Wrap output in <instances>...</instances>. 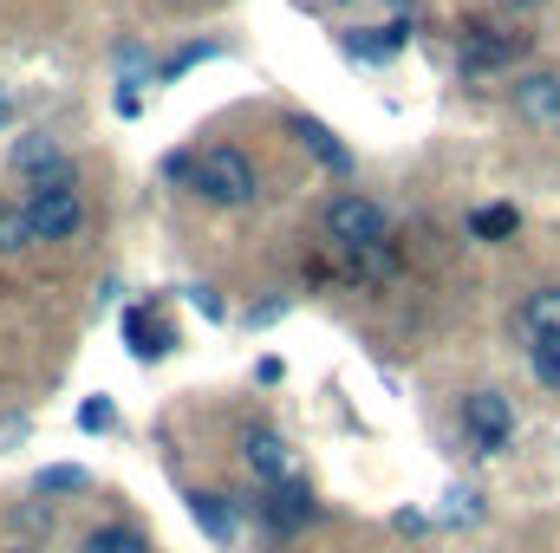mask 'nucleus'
I'll return each mask as SVG.
<instances>
[{
	"label": "nucleus",
	"mask_w": 560,
	"mask_h": 553,
	"mask_svg": "<svg viewBox=\"0 0 560 553\" xmlns=\"http://www.w3.org/2000/svg\"><path fill=\"white\" fill-rule=\"evenodd\" d=\"M189 189H196L209 209H248V202L261 196V169H255L248 150H235V143H209V150L189 156Z\"/></svg>",
	"instance_id": "obj_1"
},
{
	"label": "nucleus",
	"mask_w": 560,
	"mask_h": 553,
	"mask_svg": "<svg viewBox=\"0 0 560 553\" xmlns=\"http://www.w3.org/2000/svg\"><path fill=\"white\" fill-rule=\"evenodd\" d=\"M319 228H326V242L346 248V255H385V242H392V215H385L365 189H339V196L319 209Z\"/></svg>",
	"instance_id": "obj_2"
},
{
	"label": "nucleus",
	"mask_w": 560,
	"mask_h": 553,
	"mask_svg": "<svg viewBox=\"0 0 560 553\" xmlns=\"http://www.w3.org/2000/svg\"><path fill=\"white\" fill-rule=\"evenodd\" d=\"M26 222H33V248H66L85 235L92 209L79 189H26Z\"/></svg>",
	"instance_id": "obj_3"
},
{
	"label": "nucleus",
	"mask_w": 560,
	"mask_h": 553,
	"mask_svg": "<svg viewBox=\"0 0 560 553\" xmlns=\"http://www.w3.org/2000/svg\"><path fill=\"white\" fill-rule=\"evenodd\" d=\"M456 423H463V436L476 443V456H502V449L515 443V404H509L502 391H463Z\"/></svg>",
	"instance_id": "obj_4"
},
{
	"label": "nucleus",
	"mask_w": 560,
	"mask_h": 553,
	"mask_svg": "<svg viewBox=\"0 0 560 553\" xmlns=\"http://www.w3.org/2000/svg\"><path fill=\"white\" fill-rule=\"evenodd\" d=\"M509 105H515V118L528 125V131H555L560 125V72H522L515 85H509Z\"/></svg>",
	"instance_id": "obj_5"
},
{
	"label": "nucleus",
	"mask_w": 560,
	"mask_h": 553,
	"mask_svg": "<svg viewBox=\"0 0 560 553\" xmlns=\"http://www.w3.org/2000/svg\"><path fill=\"white\" fill-rule=\"evenodd\" d=\"M255 521H261V528H275V534H293V528L319 521V502H313V489L293 475V482H280V489H261V502H255Z\"/></svg>",
	"instance_id": "obj_6"
},
{
	"label": "nucleus",
	"mask_w": 560,
	"mask_h": 553,
	"mask_svg": "<svg viewBox=\"0 0 560 553\" xmlns=\"http://www.w3.org/2000/svg\"><path fill=\"white\" fill-rule=\"evenodd\" d=\"M242 462H248V475H255L261 489L293 482V449H287V436H280V430H268V423L242 430Z\"/></svg>",
	"instance_id": "obj_7"
},
{
	"label": "nucleus",
	"mask_w": 560,
	"mask_h": 553,
	"mask_svg": "<svg viewBox=\"0 0 560 553\" xmlns=\"http://www.w3.org/2000/svg\"><path fill=\"white\" fill-rule=\"evenodd\" d=\"M405 39H411V20H392V26H352V33H346V52L365 59V66H385Z\"/></svg>",
	"instance_id": "obj_8"
},
{
	"label": "nucleus",
	"mask_w": 560,
	"mask_h": 553,
	"mask_svg": "<svg viewBox=\"0 0 560 553\" xmlns=\"http://www.w3.org/2000/svg\"><path fill=\"white\" fill-rule=\"evenodd\" d=\"M293 138H300V150H313V163H319V169H332V176H346V169H352V150L332 138V131H326L319 118L293 111Z\"/></svg>",
	"instance_id": "obj_9"
},
{
	"label": "nucleus",
	"mask_w": 560,
	"mask_h": 553,
	"mask_svg": "<svg viewBox=\"0 0 560 553\" xmlns=\"http://www.w3.org/2000/svg\"><path fill=\"white\" fill-rule=\"evenodd\" d=\"M189 515H196V528H202L215 548H229V541H235V502H229V495L196 489V495H189Z\"/></svg>",
	"instance_id": "obj_10"
},
{
	"label": "nucleus",
	"mask_w": 560,
	"mask_h": 553,
	"mask_svg": "<svg viewBox=\"0 0 560 553\" xmlns=\"http://www.w3.org/2000/svg\"><path fill=\"white\" fill-rule=\"evenodd\" d=\"M522 326H528V339H560V280L528 286V299H522Z\"/></svg>",
	"instance_id": "obj_11"
},
{
	"label": "nucleus",
	"mask_w": 560,
	"mask_h": 553,
	"mask_svg": "<svg viewBox=\"0 0 560 553\" xmlns=\"http://www.w3.org/2000/svg\"><path fill=\"white\" fill-rule=\"evenodd\" d=\"M515 52H522V39H509V33H489V26H469V33H463V66H469V72L502 66V59H515Z\"/></svg>",
	"instance_id": "obj_12"
},
{
	"label": "nucleus",
	"mask_w": 560,
	"mask_h": 553,
	"mask_svg": "<svg viewBox=\"0 0 560 553\" xmlns=\"http://www.w3.org/2000/svg\"><path fill=\"white\" fill-rule=\"evenodd\" d=\"M59 156H66V150H59V138H46V131H26V138L13 143V156H7V163H13V169L33 183V176H39V169H52Z\"/></svg>",
	"instance_id": "obj_13"
},
{
	"label": "nucleus",
	"mask_w": 560,
	"mask_h": 553,
	"mask_svg": "<svg viewBox=\"0 0 560 553\" xmlns=\"http://www.w3.org/2000/svg\"><path fill=\"white\" fill-rule=\"evenodd\" d=\"M26 248H33V222H26V196H20V202L7 196V202H0V261H20Z\"/></svg>",
	"instance_id": "obj_14"
},
{
	"label": "nucleus",
	"mask_w": 560,
	"mask_h": 553,
	"mask_svg": "<svg viewBox=\"0 0 560 553\" xmlns=\"http://www.w3.org/2000/svg\"><path fill=\"white\" fill-rule=\"evenodd\" d=\"M85 553H150V541H143L131 521H105V528L85 534Z\"/></svg>",
	"instance_id": "obj_15"
},
{
	"label": "nucleus",
	"mask_w": 560,
	"mask_h": 553,
	"mask_svg": "<svg viewBox=\"0 0 560 553\" xmlns=\"http://www.w3.org/2000/svg\"><path fill=\"white\" fill-rule=\"evenodd\" d=\"M202 59H222V46H215V39H189V46H176V52L156 66V85H176V79H183L189 66H202Z\"/></svg>",
	"instance_id": "obj_16"
},
{
	"label": "nucleus",
	"mask_w": 560,
	"mask_h": 553,
	"mask_svg": "<svg viewBox=\"0 0 560 553\" xmlns=\"http://www.w3.org/2000/svg\"><path fill=\"white\" fill-rule=\"evenodd\" d=\"M515 228H522V215H515L509 202H489V209L469 215V235H476V242H509Z\"/></svg>",
	"instance_id": "obj_17"
},
{
	"label": "nucleus",
	"mask_w": 560,
	"mask_h": 553,
	"mask_svg": "<svg viewBox=\"0 0 560 553\" xmlns=\"http://www.w3.org/2000/svg\"><path fill=\"white\" fill-rule=\"evenodd\" d=\"M150 79H156L150 46H138V39H131V46H118V85H125V92H138V85H150Z\"/></svg>",
	"instance_id": "obj_18"
},
{
	"label": "nucleus",
	"mask_w": 560,
	"mask_h": 553,
	"mask_svg": "<svg viewBox=\"0 0 560 553\" xmlns=\"http://www.w3.org/2000/svg\"><path fill=\"white\" fill-rule=\"evenodd\" d=\"M39 495H79V489H92V475L85 469H72V462H59V469H39V482H33Z\"/></svg>",
	"instance_id": "obj_19"
},
{
	"label": "nucleus",
	"mask_w": 560,
	"mask_h": 553,
	"mask_svg": "<svg viewBox=\"0 0 560 553\" xmlns=\"http://www.w3.org/2000/svg\"><path fill=\"white\" fill-rule=\"evenodd\" d=\"M528 365H535V378L560 398V339H535V345H528Z\"/></svg>",
	"instance_id": "obj_20"
},
{
	"label": "nucleus",
	"mask_w": 560,
	"mask_h": 553,
	"mask_svg": "<svg viewBox=\"0 0 560 553\" xmlns=\"http://www.w3.org/2000/svg\"><path fill=\"white\" fill-rule=\"evenodd\" d=\"M79 430H85V436H105V430H118V404H112L105 391H98V398H85V404H79Z\"/></svg>",
	"instance_id": "obj_21"
},
{
	"label": "nucleus",
	"mask_w": 560,
	"mask_h": 553,
	"mask_svg": "<svg viewBox=\"0 0 560 553\" xmlns=\"http://www.w3.org/2000/svg\"><path fill=\"white\" fill-rule=\"evenodd\" d=\"M443 502H450V508H443V521H450V528H469V521H482V495H476V489H450Z\"/></svg>",
	"instance_id": "obj_22"
},
{
	"label": "nucleus",
	"mask_w": 560,
	"mask_h": 553,
	"mask_svg": "<svg viewBox=\"0 0 560 553\" xmlns=\"http://www.w3.org/2000/svg\"><path fill=\"white\" fill-rule=\"evenodd\" d=\"M33 189H79V163H72V156H59L52 169H39V176H33Z\"/></svg>",
	"instance_id": "obj_23"
},
{
	"label": "nucleus",
	"mask_w": 560,
	"mask_h": 553,
	"mask_svg": "<svg viewBox=\"0 0 560 553\" xmlns=\"http://www.w3.org/2000/svg\"><path fill=\"white\" fill-rule=\"evenodd\" d=\"M183 293H189V306H196L209 326H222V319H229V306H222V293H215V286H183Z\"/></svg>",
	"instance_id": "obj_24"
},
{
	"label": "nucleus",
	"mask_w": 560,
	"mask_h": 553,
	"mask_svg": "<svg viewBox=\"0 0 560 553\" xmlns=\"http://www.w3.org/2000/svg\"><path fill=\"white\" fill-rule=\"evenodd\" d=\"M280 313H287V299L275 293V299H261V306H248V326H275Z\"/></svg>",
	"instance_id": "obj_25"
},
{
	"label": "nucleus",
	"mask_w": 560,
	"mask_h": 553,
	"mask_svg": "<svg viewBox=\"0 0 560 553\" xmlns=\"http://www.w3.org/2000/svg\"><path fill=\"white\" fill-rule=\"evenodd\" d=\"M392 521H398V534H423V528H430V515H423V508H398Z\"/></svg>",
	"instance_id": "obj_26"
},
{
	"label": "nucleus",
	"mask_w": 560,
	"mask_h": 553,
	"mask_svg": "<svg viewBox=\"0 0 560 553\" xmlns=\"http://www.w3.org/2000/svg\"><path fill=\"white\" fill-rule=\"evenodd\" d=\"M143 111V92H118V118H138Z\"/></svg>",
	"instance_id": "obj_27"
},
{
	"label": "nucleus",
	"mask_w": 560,
	"mask_h": 553,
	"mask_svg": "<svg viewBox=\"0 0 560 553\" xmlns=\"http://www.w3.org/2000/svg\"><path fill=\"white\" fill-rule=\"evenodd\" d=\"M20 436H26V423H20V416H7V423H0V443H20Z\"/></svg>",
	"instance_id": "obj_28"
},
{
	"label": "nucleus",
	"mask_w": 560,
	"mask_h": 553,
	"mask_svg": "<svg viewBox=\"0 0 560 553\" xmlns=\"http://www.w3.org/2000/svg\"><path fill=\"white\" fill-rule=\"evenodd\" d=\"M13 125V85H0V131Z\"/></svg>",
	"instance_id": "obj_29"
},
{
	"label": "nucleus",
	"mask_w": 560,
	"mask_h": 553,
	"mask_svg": "<svg viewBox=\"0 0 560 553\" xmlns=\"http://www.w3.org/2000/svg\"><path fill=\"white\" fill-rule=\"evenodd\" d=\"M495 7H502V13H535L541 0H495Z\"/></svg>",
	"instance_id": "obj_30"
},
{
	"label": "nucleus",
	"mask_w": 560,
	"mask_h": 553,
	"mask_svg": "<svg viewBox=\"0 0 560 553\" xmlns=\"http://www.w3.org/2000/svg\"><path fill=\"white\" fill-rule=\"evenodd\" d=\"M0 553H46V548H39V541H7Z\"/></svg>",
	"instance_id": "obj_31"
},
{
	"label": "nucleus",
	"mask_w": 560,
	"mask_h": 553,
	"mask_svg": "<svg viewBox=\"0 0 560 553\" xmlns=\"http://www.w3.org/2000/svg\"><path fill=\"white\" fill-rule=\"evenodd\" d=\"M170 7H183V0H170Z\"/></svg>",
	"instance_id": "obj_32"
}]
</instances>
